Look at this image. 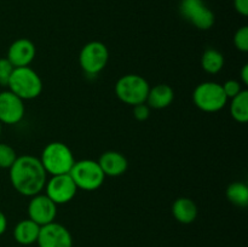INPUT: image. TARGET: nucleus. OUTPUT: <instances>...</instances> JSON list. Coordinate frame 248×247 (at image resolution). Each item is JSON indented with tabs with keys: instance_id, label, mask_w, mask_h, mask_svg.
<instances>
[{
	"instance_id": "412c9836",
	"label": "nucleus",
	"mask_w": 248,
	"mask_h": 247,
	"mask_svg": "<svg viewBox=\"0 0 248 247\" xmlns=\"http://www.w3.org/2000/svg\"><path fill=\"white\" fill-rule=\"evenodd\" d=\"M16 159L17 155L14 148L0 143V169H10Z\"/></svg>"
},
{
	"instance_id": "bb28decb",
	"label": "nucleus",
	"mask_w": 248,
	"mask_h": 247,
	"mask_svg": "<svg viewBox=\"0 0 248 247\" xmlns=\"http://www.w3.org/2000/svg\"><path fill=\"white\" fill-rule=\"evenodd\" d=\"M7 228V219H6V216L0 211V235H2L5 232Z\"/></svg>"
},
{
	"instance_id": "1a4fd4ad",
	"label": "nucleus",
	"mask_w": 248,
	"mask_h": 247,
	"mask_svg": "<svg viewBox=\"0 0 248 247\" xmlns=\"http://www.w3.org/2000/svg\"><path fill=\"white\" fill-rule=\"evenodd\" d=\"M45 188L46 195L56 205H62V203L72 201L78 191V186L75 185L74 181L69 173L52 176L50 181L46 182Z\"/></svg>"
},
{
	"instance_id": "f3484780",
	"label": "nucleus",
	"mask_w": 248,
	"mask_h": 247,
	"mask_svg": "<svg viewBox=\"0 0 248 247\" xmlns=\"http://www.w3.org/2000/svg\"><path fill=\"white\" fill-rule=\"evenodd\" d=\"M39 232H40V225L36 224L31 219H23L17 223L14 229V237L19 245H28L35 244L38 240Z\"/></svg>"
},
{
	"instance_id": "cd10ccee",
	"label": "nucleus",
	"mask_w": 248,
	"mask_h": 247,
	"mask_svg": "<svg viewBox=\"0 0 248 247\" xmlns=\"http://www.w3.org/2000/svg\"><path fill=\"white\" fill-rule=\"evenodd\" d=\"M241 80L245 85L248 84V64H245L241 70Z\"/></svg>"
},
{
	"instance_id": "6ab92c4d",
	"label": "nucleus",
	"mask_w": 248,
	"mask_h": 247,
	"mask_svg": "<svg viewBox=\"0 0 248 247\" xmlns=\"http://www.w3.org/2000/svg\"><path fill=\"white\" fill-rule=\"evenodd\" d=\"M230 113L237 123L245 124L248 120V91L242 90L237 96L232 98Z\"/></svg>"
},
{
	"instance_id": "7ed1b4c3",
	"label": "nucleus",
	"mask_w": 248,
	"mask_h": 247,
	"mask_svg": "<svg viewBox=\"0 0 248 247\" xmlns=\"http://www.w3.org/2000/svg\"><path fill=\"white\" fill-rule=\"evenodd\" d=\"M10 91L21 99H34L43 91V81L38 73L29 67L15 68L9 80Z\"/></svg>"
},
{
	"instance_id": "f8f14e48",
	"label": "nucleus",
	"mask_w": 248,
	"mask_h": 247,
	"mask_svg": "<svg viewBox=\"0 0 248 247\" xmlns=\"http://www.w3.org/2000/svg\"><path fill=\"white\" fill-rule=\"evenodd\" d=\"M26 107L23 99L11 91L0 92V123L15 125L23 119Z\"/></svg>"
},
{
	"instance_id": "c756f323",
	"label": "nucleus",
	"mask_w": 248,
	"mask_h": 247,
	"mask_svg": "<svg viewBox=\"0 0 248 247\" xmlns=\"http://www.w3.org/2000/svg\"><path fill=\"white\" fill-rule=\"evenodd\" d=\"M0 92H1V91H0Z\"/></svg>"
},
{
	"instance_id": "393cba45",
	"label": "nucleus",
	"mask_w": 248,
	"mask_h": 247,
	"mask_svg": "<svg viewBox=\"0 0 248 247\" xmlns=\"http://www.w3.org/2000/svg\"><path fill=\"white\" fill-rule=\"evenodd\" d=\"M150 115V107L147 103H140L133 106V116L138 121H145Z\"/></svg>"
},
{
	"instance_id": "f257e3e1",
	"label": "nucleus",
	"mask_w": 248,
	"mask_h": 247,
	"mask_svg": "<svg viewBox=\"0 0 248 247\" xmlns=\"http://www.w3.org/2000/svg\"><path fill=\"white\" fill-rule=\"evenodd\" d=\"M46 171L40 159L31 155L17 156L10 167V181L21 195L34 196L40 194L46 184Z\"/></svg>"
},
{
	"instance_id": "39448f33",
	"label": "nucleus",
	"mask_w": 248,
	"mask_h": 247,
	"mask_svg": "<svg viewBox=\"0 0 248 247\" xmlns=\"http://www.w3.org/2000/svg\"><path fill=\"white\" fill-rule=\"evenodd\" d=\"M194 104L206 113H216L227 106L228 98L222 85L215 81H205L195 87L193 93Z\"/></svg>"
},
{
	"instance_id": "423d86ee",
	"label": "nucleus",
	"mask_w": 248,
	"mask_h": 247,
	"mask_svg": "<svg viewBox=\"0 0 248 247\" xmlns=\"http://www.w3.org/2000/svg\"><path fill=\"white\" fill-rule=\"evenodd\" d=\"M69 174L78 189L86 191H93L98 189L106 178L98 161L90 159L75 161Z\"/></svg>"
},
{
	"instance_id": "9d476101",
	"label": "nucleus",
	"mask_w": 248,
	"mask_h": 247,
	"mask_svg": "<svg viewBox=\"0 0 248 247\" xmlns=\"http://www.w3.org/2000/svg\"><path fill=\"white\" fill-rule=\"evenodd\" d=\"M36 244L39 247H73V237L64 225L52 222L40 227Z\"/></svg>"
},
{
	"instance_id": "f03ea898",
	"label": "nucleus",
	"mask_w": 248,
	"mask_h": 247,
	"mask_svg": "<svg viewBox=\"0 0 248 247\" xmlns=\"http://www.w3.org/2000/svg\"><path fill=\"white\" fill-rule=\"evenodd\" d=\"M40 161L46 173H50L51 176L69 173L75 164L72 150L62 142L48 143L44 148Z\"/></svg>"
},
{
	"instance_id": "9b49d317",
	"label": "nucleus",
	"mask_w": 248,
	"mask_h": 247,
	"mask_svg": "<svg viewBox=\"0 0 248 247\" xmlns=\"http://www.w3.org/2000/svg\"><path fill=\"white\" fill-rule=\"evenodd\" d=\"M29 219L35 222L40 227L55 222L57 216V205L47 195L38 194L31 196L28 205Z\"/></svg>"
},
{
	"instance_id": "dca6fc26",
	"label": "nucleus",
	"mask_w": 248,
	"mask_h": 247,
	"mask_svg": "<svg viewBox=\"0 0 248 247\" xmlns=\"http://www.w3.org/2000/svg\"><path fill=\"white\" fill-rule=\"evenodd\" d=\"M172 213L177 222L190 224L198 217V206L191 199L178 198L172 205Z\"/></svg>"
},
{
	"instance_id": "4be33fe9",
	"label": "nucleus",
	"mask_w": 248,
	"mask_h": 247,
	"mask_svg": "<svg viewBox=\"0 0 248 247\" xmlns=\"http://www.w3.org/2000/svg\"><path fill=\"white\" fill-rule=\"evenodd\" d=\"M234 45L241 52L248 51V27L244 26L236 31L234 35Z\"/></svg>"
},
{
	"instance_id": "5701e85b",
	"label": "nucleus",
	"mask_w": 248,
	"mask_h": 247,
	"mask_svg": "<svg viewBox=\"0 0 248 247\" xmlns=\"http://www.w3.org/2000/svg\"><path fill=\"white\" fill-rule=\"evenodd\" d=\"M15 67L7 58H0V86H7Z\"/></svg>"
},
{
	"instance_id": "6e6552de",
	"label": "nucleus",
	"mask_w": 248,
	"mask_h": 247,
	"mask_svg": "<svg viewBox=\"0 0 248 247\" xmlns=\"http://www.w3.org/2000/svg\"><path fill=\"white\" fill-rule=\"evenodd\" d=\"M179 10L186 21L201 31H207L215 24V14L203 0H182Z\"/></svg>"
},
{
	"instance_id": "0eeeda50",
	"label": "nucleus",
	"mask_w": 248,
	"mask_h": 247,
	"mask_svg": "<svg viewBox=\"0 0 248 247\" xmlns=\"http://www.w3.org/2000/svg\"><path fill=\"white\" fill-rule=\"evenodd\" d=\"M109 60V51L101 41H90L81 48L79 63L81 69L89 75H97L106 68Z\"/></svg>"
},
{
	"instance_id": "ddd939ff",
	"label": "nucleus",
	"mask_w": 248,
	"mask_h": 247,
	"mask_svg": "<svg viewBox=\"0 0 248 247\" xmlns=\"http://www.w3.org/2000/svg\"><path fill=\"white\" fill-rule=\"evenodd\" d=\"M35 45L28 39H17L10 45L7 51V60L15 68L28 67L35 58Z\"/></svg>"
},
{
	"instance_id": "a211bd4d",
	"label": "nucleus",
	"mask_w": 248,
	"mask_h": 247,
	"mask_svg": "<svg viewBox=\"0 0 248 247\" xmlns=\"http://www.w3.org/2000/svg\"><path fill=\"white\" fill-rule=\"evenodd\" d=\"M201 65L208 74H217L224 67V56L216 48H207L201 57Z\"/></svg>"
},
{
	"instance_id": "2eb2a0df",
	"label": "nucleus",
	"mask_w": 248,
	"mask_h": 247,
	"mask_svg": "<svg viewBox=\"0 0 248 247\" xmlns=\"http://www.w3.org/2000/svg\"><path fill=\"white\" fill-rule=\"evenodd\" d=\"M174 98V92L166 84H157L150 87L145 103L154 109H164L171 106Z\"/></svg>"
},
{
	"instance_id": "b1692460",
	"label": "nucleus",
	"mask_w": 248,
	"mask_h": 247,
	"mask_svg": "<svg viewBox=\"0 0 248 247\" xmlns=\"http://www.w3.org/2000/svg\"><path fill=\"white\" fill-rule=\"evenodd\" d=\"M222 87L228 99L234 98L235 96H237L242 91L241 84L239 81H236V80H228V81H225L222 85Z\"/></svg>"
},
{
	"instance_id": "4468645a",
	"label": "nucleus",
	"mask_w": 248,
	"mask_h": 247,
	"mask_svg": "<svg viewBox=\"0 0 248 247\" xmlns=\"http://www.w3.org/2000/svg\"><path fill=\"white\" fill-rule=\"evenodd\" d=\"M98 164L103 171L104 176L119 177L126 172L128 162L121 153L115 150H109L103 153L98 160Z\"/></svg>"
},
{
	"instance_id": "a878e982",
	"label": "nucleus",
	"mask_w": 248,
	"mask_h": 247,
	"mask_svg": "<svg viewBox=\"0 0 248 247\" xmlns=\"http://www.w3.org/2000/svg\"><path fill=\"white\" fill-rule=\"evenodd\" d=\"M234 7L241 16H248V0H234Z\"/></svg>"
},
{
	"instance_id": "aec40b11",
	"label": "nucleus",
	"mask_w": 248,
	"mask_h": 247,
	"mask_svg": "<svg viewBox=\"0 0 248 247\" xmlns=\"http://www.w3.org/2000/svg\"><path fill=\"white\" fill-rule=\"evenodd\" d=\"M227 198L234 205L246 207L248 205V186L241 182H234L228 186Z\"/></svg>"
},
{
	"instance_id": "20e7f679",
	"label": "nucleus",
	"mask_w": 248,
	"mask_h": 247,
	"mask_svg": "<svg viewBox=\"0 0 248 247\" xmlns=\"http://www.w3.org/2000/svg\"><path fill=\"white\" fill-rule=\"evenodd\" d=\"M150 86L147 80L138 74H126L115 84V93L121 102L128 106L145 103Z\"/></svg>"
},
{
	"instance_id": "c85d7f7f",
	"label": "nucleus",
	"mask_w": 248,
	"mask_h": 247,
	"mask_svg": "<svg viewBox=\"0 0 248 247\" xmlns=\"http://www.w3.org/2000/svg\"><path fill=\"white\" fill-rule=\"evenodd\" d=\"M1 125H2V124L0 123V135H1Z\"/></svg>"
}]
</instances>
